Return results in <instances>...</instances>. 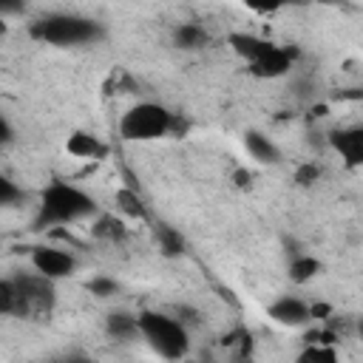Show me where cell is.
<instances>
[{"instance_id":"cell-26","label":"cell","mask_w":363,"mask_h":363,"mask_svg":"<svg viewBox=\"0 0 363 363\" xmlns=\"http://www.w3.org/2000/svg\"><path fill=\"white\" fill-rule=\"evenodd\" d=\"M247 179H250V176H247L244 170H238V173H235V184H247Z\"/></svg>"},{"instance_id":"cell-19","label":"cell","mask_w":363,"mask_h":363,"mask_svg":"<svg viewBox=\"0 0 363 363\" xmlns=\"http://www.w3.org/2000/svg\"><path fill=\"white\" fill-rule=\"evenodd\" d=\"M156 238H159V247H162L164 255H179V252L184 250L182 235H179L173 227H167V224H159V227H156Z\"/></svg>"},{"instance_id":"cell-7","label":"cell","mask_w":363,"mask_h":363,"mask_svg":"<svg viewBox=\"0 0 363 363\" xmlns=\"http://www.w3.org/2000/svg\"><path fill=\"white\" fill-rule=\"evenodd\" d=\"M289 68H292V54H289L286 48H278V45H272L261 60H255V62L250 65V71H252L255 77H261V79L284 77Z\"/></svg>"},{"instance_id":"cell-11","label":"cell","mask_w":363,"mask_h":363,"mask_svg":"<svg viewBox=\"0 0 363 363\" xmlns=\"http://www.w3.org/2000/svg\"><path fill=\"white\" fill-rule=\"evenodd\" d=\"M68 153L79 156V159H99V156H105V145L96 136L77 130V133L68 136Z\"/></svg>"},{"instance_id":"cell-5","label":"cell","mask_w":363,"mask_h":363,"mask_svg":"<svg viewBox=\"0 0 363 363\" xmlns=\"http://www.w3.org/2000/svg\"><path fill=\"white\" fill-rule=\"evenodd\" d=\"M31 264H34V269H37L43 278H48V281L65 278V275H71L74 267H77L68 252L54 250V247H37V250L31 252Z\"/></svg>"},{"instance_id":"cell-4","label":"cell","mask_w":363,"mask_h":363,"mask_svg":"<svg viewBox=\"0 0 363 363\" xmlns=\"http://www.w3.org/2000/svg\"><path fill=\"white\" fill-rule=\"evenodd\" d=\"M170 125H173V116L167 108H162L156 102H139L128 113H122L119 133L128 142H150V139L164 136L170 130Z\"/></svg>"},{"instance_id":"cell-10","label":"cell","mask_w":363,"mask_h":363,"mask_svg":"<svg viewBox=\"0 0 363 363\" xmlns=\"http://www.w3.org/2000/svg\"><path fill=\"white\" fill-rule=\"evenodd\" d=\"M23 301L31 306H40V303H48V295H51V286H48V278H43L40 272L37 275H23V278H14Z\"/></svg>"},{"instance_id":"cell-25","label":"cell","mask_w":363,"mask_h":363,"mask_svg":"<svg viewBox=\"0 0 363 363\" xmlns=\"http://www.w3.org/2000/svg\"><path fill=\"white\" fill-rule=\"evenodd\" d=\"M0 139L3 142H11V125H9L6 116H0Z\"/></svg>"},{"instance_id":"cell-17","label":"cell","mask_w":363,"mask_h":363,"mask_svg":"<svg viewBox=\"0 0 363 363\" xmlns=\"http://www.w3.org/2000/svg\"><path fill=\"white\" fill-rule=\"evenodd\" d=\"M318 272H320V264H318V258H312V255H298V258L289 264V278H292L295 284H303V281L315 278Z\"/></svg>"},{"instance_id":"cell-28","label":"cell","mask_w":363,"mask_h":363,"mask_svg":"<svg viewBox=\"0 0 363 363\" xmlns=\"http://www.w3.org/2000/svg\"><path fill=\"white\" fill-rule=\"evenodd\" d=\"M360 337H363V323H360Z\"/></svg>"},{"instance_id":"cell-18","label":"cell","mask_w":363,"mask_h":363,"mask_svg":"<svg viewBox=\"0 0 363 363\" xmlns=\"http://www.w3.org/2000/svg\"><path fill=\"white\" fill-rule=\"evenodd\" d=\"M298 363H337V354L332 346L323 343H306L303 352L298 354Z\"/></svg>"},{"instance_id":"cell-6","label":"cell","mask_w":363,"mask_h":363,"mask_svg":"<svg viewBox=\"0 0 363 363\" xmlns=\"http://www.w3.org/2000/svg\"><path fill=\"white\" fill-rule=\"evenodd\" d=\"M329 145L340 153V159L349 167L363 164V125L346 128V130H332L329 133Z\"/></svg>"},{"instance_id":"cell-1","label":"cell","mask_w":363,"mask_h":363,"mask_svg":"<svg viewBox=\"0 0 363 363\" xmlns=\"http://www.w3.org/2000/svg\"><path fill=\"white\" fill-rule=\"evenodd\" d=\"M94 213V199L85 196L82 190L54 182L45 187L40 199V213H37V227H51V224H71Z\"/></svg>"},{"instance_id":"cell-21","label":"cell","mask_w":363,"mask_h":363,"mask_svg":"<svg viewBox=\"0 0 363 363\" xmlns=\"http://www.w3.org/2000/svg\"><path fill=\"white\" fill-rule=\"evenodd\" d=\"M88 289H91V295H96V298H108V295L116 292V281H111V278H94V281L88 284Z\"/></svg>"},{"instance_id":"cell-27","label":"cell","mask_w":363,"mask_h":363,"mask_svg":"<svg viewBox=\"0 0 363 363\" xmlns=\"http://www.w3.org/2000/svg\"><path fill=\"white\" fill-rule=\"evenodd\" d=\"M68 363H88V360H68Z\"/></svg>"},{"instance_id":"cell-9","label":"cell","mask_w":363,"mask_h":363,"mask_svg":"<svg viewBox=\"0 0 363 363\" xmlns=\"http://www.w3.org/2000/svg\"><path fill=\"white\" fill-rule=\"evenodd\" d=\"M269 318L281 326H303L312 315H309V306L295 301V298H281L269 306Z\"/></svg>"},{"instance_id":"cell-20","label":"cell","mask_w":363,"mask_h":363,"mask_svg":"<svg viewBox=\"0 0 363 363\" xmlns=\"http://www.w3.org/2000/svg\"><path fill=\"white\" fill-rule=\"evenodd\" d=\"M125 233H128L125 224L119 218H113V216H102L96 221V227H94V235H99V238H122Z\"/></svg>"},{"instance_id":"cell-8","label":"cell","mask_w":363,"mask_h":363,"mask_svg":"<svg viewBox=\"0 0 363 363\" xmlns=\"http://www.w3.org/2000/svg\"><path fill=\"white\" fill-rule=\"evenodd\" d=\"M227 43H230V48H233L238 57H244L250 65H252L255 60H261V57L275 45V43H269V40H264V37H255V34H247V31L230 34Z\"/></svg>"},{"instance_id":"cell-3","label":"cell","mask_w":363,"mask_h":363,"mask_svg":"<svg viewBox=\"0 0 363 363\" xmlns=\"http://www.w3.org/2000/svg\"><path fill=\"white\" fill-rule=\"evenodd\" d=\"M31 37L54 43V45H79L99 37V26L94 20L77 17V14H48L37 23H31Z\"/></svg>"},{"instance_id":"cell-13","label":"cell","mask_w":363,"mask_h":363,"mask_svg":"<svg viewBox=\"0 0 363 363\" xmlns=\"http://www.w3.org/2000/svg\"><path fill=\"white\" fill-rule=\"evenodd\" d=\"M0 312L3 315H23V312H28V303L23 301V295H20V289H17V284L11 278L0 281Z\"/></svg>"},{"instance_id":"cell-15","label":"cell","mask_w":363,"mask_h":363,"mask_svg":"<svg viewBox=\"0 0 363 363\" xmlns=\"http://www.w3.org/2000/svg\"><path fill=\"white\" fill-rule=\"evenodd\" d=\"M108 332L113 337H133L139 332V315L128 312H111L108 315Z\"/></svg>"},{"instance_id":"cell-2","label":"cell","mask_w":363,"mask_h":363,"mask_svg":"<svg viewBox=\"0 0 363 363\" xmlns=\"http://www.w3.org/2000/svg\"><path fill=\"white\" fill-rule=\"evenodd\" d=\"M139 335L153 346V352H159L167 360L184 357L187 346H190L187 329L162 312H142L139 315Z\"/></svg>"},{"instance_id":"cell-16","label":"cell","mask_w":363,"mask_h":363,"mask_svg":"<svg viewBox=\"0 0 363 363\" xmlns=\"http://www.w3.org/2000/svg\"><path fill=\"white\" fill-rule=\"evenodd\" d=\"M207 43V31L199 23H182L176 28V45L182 48H201Z\"/></svg>"},{"instance_id":"cell-14","label":"cell","mask_w":363,"mask_h":363,"mask_svg":"<svg viewBox=\"0 0 363 363\" xmlns=\"http://www.w3.org/2000/svg\"><path fill=\"white\" fill-rule=\"evenodd\" d=\"M116 207H119L125 216H130V218H139V221L147 218V207H145L142 196H139L133 187H122V190H116Z\"/></svg>"},{"instance_id":"cell-24","label":"cell","mask_w":363,"mask_h":363,"mask_svg":"<svg viewBox=\"0 0 363 363\" xmlns=\"http://www.w3.org/2000/svg\"><path fill=\"white\" fill-rule=\"evenodd\" d=\"M329 312H332V309H329L326 303H315V306L309 309V315H312V318H318V320H326V315H329Z\"/></svg>"},{"instance_id":"cell-12","label":"cell","mask_w":363,"mask_h":363,"mask_svg":"<svg viewBox=\"0 0 363 363\" xmlns=\"http://www.w3.org/2000/svg\"><path fill=\"white\" fill-rule=\"evenodd\" d=\"M244 147L250 150V156L255 159V162H264V164H269V162H278V147L264 136V133H258V130H250L247 136H244Z\"/></svg>"},{"instance_id":"cell-23","label":"cell","mask_w":363,"mask_h":363,"mask_svg":"<svg viewBox=\"0 0 363 363\" xmlns=\"http://www.w3.org/2000/svg\"><path fill=\"white\" fill-rule=\"evenodd\" d=\"M318 176H320V167H318V164H303V167L295 173V182H298V184H312V182H318Z\"/></svg>"},{"instance_id":"cell-22","label":"cell","mask_w":363,"mask_h":363,"mask_svg":"<svg viewBox=\"0 0 363 363\" xmlns=\"http://www.w3.org/2000/svg\"><path fill=\"white\" fill-rule=\"evenodd\" d=\"M20 196H23V193L14 187L11 179H0V204H14Z\"/></svg>"}]
</instances>
